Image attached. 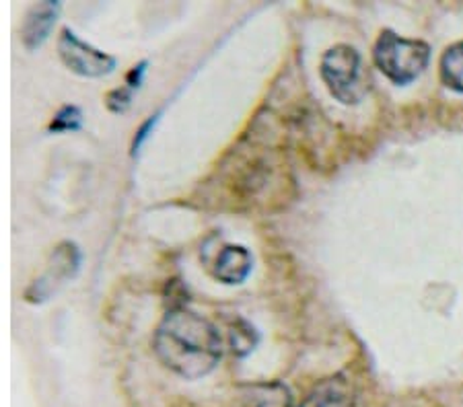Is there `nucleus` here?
<instances>
[{
  "label": "nucleus",
  "mask_w": 463,
  "mask_h": 407,
  "mask_svg": "<svg viewBox=\"0 0 463 407\" xmlns=\"http://www.w3.org/2000/svg\"><path fill=\"white\" fill-rule=\"evenodd\" d=\"M155 354L171 373L196 381L211 375L222 358L219 329L188 309H171L155 333Z\"/></svg>",
  "instance_id": "nucleus-1"
},
{
  "label": "nucleus",
  "mask_w": 463,
  "mask_h": 407,
  "mask_svg": "<svg viewBox=\"0 0 463 407\" xmlns=\"http://www.w3.org/2000/svg\"><path fill=\"white\" fill-rule=\"evenodd\" d=\"M377 69L395 85H410L427 70L430 46L420 40H406L385 29L373 50Z\"/></svg>",
  "instance_id": "nucleus-2"
},
{
  "label": "nucleus",
  "mask_w": 463,
  "mask_h": 407,
  "mask_svg": "<svg viewBox=\"0 0 463 407\" xmlns=\"http://www.w3.org/2000/svg\"><path fill=\"white\" fill-rule=\"evenodd\" d=\"M319 72L332 97L345 106H356L367 95L363 58L353 46L340 43V46L327 50L321 58Z\"/></svg>",
  "instance_id": "nucleus-3"
},
{
  "label": "nucleus",
  "mask_w": 463,
  "mask_h": 407,
  "mask_svg": "<svg viewBox=\"0 0 463 407\" xmlns=\"http://www.w3.org/2000/svg\"><path fill=\"white\" fill-rule=\"evenodd\" d=\"M58 54L62 62L69 66L72 72L80 74V77L97 79L106 77V74L114 72L116 58L103 54V51L95 50L89 43L80 42L71 29H64L58 40Z\"/></svg>",
  "instance_id": "nucleus-4"
},
{
  "label": "nucleus",
  "mask_w": 463,
  "mask_h": 407,
  "mask_svg": "<svg viewBox=\"0 0 463 407\" xmlns=\"http://www.w3.org/2000/svg\"><path fill=\"white\" fill-rule=\"evenodd\" d=\"M80 255L74 243H62L54 249L48 264L46 273L40 280H35L27 291V299L32 302L46 301L52 292L58 291V286L64 284V280L72 278L79 270Z\"/></svg>",
  "instance_id": "nucleus-5"
},
{
  "label": "nucleus",
  "mask_w": 463,
  "mask_h": 407,
  "mask_svg": "<svg viewBox=\"0 0 463 407\" xmlns=\"http://www.w3.org/2000/svg\"><path fill=\"white\" fill-rule=\"evenodd\" d=\"M60 5L58 3H40L27 11L24 27H21V40L27 50L40 48L48 40L52 27L56 23Z\"/></svg>",
  "instance_id": "nucleus-6"
},
{
  "label": "nucleus",
  "mask_w": 463,
  "mask_h": 407,
  "mask_svg": "<svg viewBox=\"0 0 463 407\" xmlns=\"http://www.w3.org/2000/svg\"><path fill=\"white\" fill-rule=\"evenodd\" d=\"M253 265L251 254L241 245H227L221 249L214 262V276L222 284H241L250 276Z\"/></svg>",
  "instance_id": "nucleus-7"
},
{
  "label": "nucleus",
  "mask_w": 463,
  "mask_h": 407,
  "mask_svg": "<svg viewBox=\"0 0 463 407\" xmlns=\"http://www.w3.org/2000/svg\"><path fill=\"white\" fill-rule=\"evenodd\" d=\"M301 407H356V403L345 383L327 381L305 399Z\"/></svg>",
  "instance_id": "nucleus-8"
},
{
  "label": "nucleus",
  "mask_w": 463,
  "mask_h": 407,
  "mask_svg": "<svg viewBox=\"0 0 463 407\" xmlns=\"http://www.w3.org/2000/svg\"><path fill=\"white\" fill-rule=\"evenodd\" d=\"M440 79L453 91L463 93V42L447 48L440 58Z\"/></svg>",
  "instance_id": "nucleus-9"
},
{
  "label": "nucleus",
  "mask_w": 463,
  "mask_h": 407,
  "mask_svg": "<svg viewBox=\"0 0 463 407\" xmlns=\"http://www.w3.org/2000/svg\"><path fill=\"white\" fill-rule=\"evenodd\" d=\"M293 397L290 391L280 383L258 384L250 389V405L251 407H290Z\"/></svg>",
  "instance_id": "nucleus-10"
},
{
  "label": "nucleus",
  "mask_w": 463,
  "mask_h": 407,
  "mask_svg": "<svg viewBox=\"0 0 463 407\" xmlns=\"http://www.w3.org/2000/svg\"><path fill=\"white\" fill-rule=\"evenodd\" d=\"M80 128V111L72 106H66L58 111L50 124V132H72Z\"/></svg>",
  "instance_id": "nucleus-11"
},
{
  "label": "nucleus",
  "mask_w": 463,
  "mask_h": 407,
  "mask_svg": "<svg viewBox=\"0 0 463 407\" xmlns=\"http://www.w3.org/2000/svg\"><path fill=\"white\" fill-rule=\"evenodd\" d=\"M138 87H140L138 83H134V80L126 79V87L116 88V91H111L108 95V107L111 111H116V114H122V111L130 106L132 95H134V91H137Z\"/></svg>",
  "instance_id": "nucleus-12"
},
{
  "label": "nucleus",
  "mask_w": 463,
  "mask_h": 407,
  "mask_svg": "<svg viewBox=\"0 0 463 407\" xmlns=\"http://www.w3.org/2000/svg\"><path fill=\"white\" fill-rule=\"evenodd\" d=\"M251 338L256 339V333L250 328V325H245V329H233L231 331V346H233V352L237 356H243V354H248L250 350H253V344Z\"/></svg>",
  "instance_id": "nucleus-13"
}]
</instances>
